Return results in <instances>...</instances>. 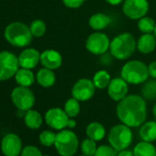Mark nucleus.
I'll list each match as a JSON object with an SVG mask.
<instances>
[{
	"label": "nucleus",
	"mask_w": 156,
	"mask_h": 156,
	"mask_svg": "<svg viewBox=\"0 0 156 156\" xmlns=\"http://www.w3.org/2000/svg\"><path fill=\"white\" fill-rule=\"evenodd\" d=\"M97 141L90 139V138H87L85 140H83L82 143H81V150L82 152L85 155L87 156H94L96 151H97Z\"/></svg>",
	"instance_id": "29"
},
{
	"label": "nucleus",
	"mask_w": 156,
	"mask_h": 156,
	"mask_svg": "<svg viewBox=\"0 0 156 156\" xmlns=\"http://www.w3.org/2000/svg\"><path fill=\"white\" fill-rule=\"evenodd\" d=\"M69 119L70 118L65 113V111L60 108H50L45 113L46 124L50 128L56 129V130H62L67 128Z\"/></svg>",
	"instance_id": "12"
},
{
	"label": "nucleus",
	"mask_w": 156,
	"mask_h": 156,
	"mask_svg": "<svg viewBox=\"0 0 156 156\" xmlns=\"http://www.w3.org/2000/svg\"><path fill=\"white\" fill-rule=\"evenodd\" d=\"M119 151L111 145H101L98 147L94 156H118Z\"/></svg>",
	"instance_id": "32"
},
{
	"label": "nucleus",
	"mask_w": 156,
	"mask_h": 156,
	"mask_svg": "<svg viewBox=\"0 0 156 156\" xmlns=\"http://www.w3.org/2000/svg\"><path fill=\"white\" fill-rule=\"evenodd\" d=\"M19 58L9 51L0 52V81L8 80L19 70Z\"/></svg>",
	"instance_id": "9"
},
{
	"label": "nucleus",
	"mask_w": 156,
	"mask_h": 156,
	"mask_svg": "<svg viewBox=\"0 0 156 156\" xmlns=\"http://www.w3.org/2000/svg\"><path fill=\"white\" fill-rule=\"evenodd\" d=\"M120 75L123 79L130 85H140L148 80L149 71L148 66L139 61L130 60L126 62L121 68Z\"/></svg>",
	"instance_id": "3"
},
{
	"label": "nucleus",
	"mask_w": 156,
	"mask_h": 156,
	"mask_svg": "<svg viewBox=\"0 0 156 156\" xmlns=\"http://www.w3.org/2000/svg\"><path fill=\"white\" fill-rule=\"evenodd\" d=\"M97 87H95L93 80L88 78H81L77 80L72 87V97L80 102H85L91 99L95 93Z\"/></svg>",
	"instance_id": "11"
},
{
	"label": "nucleus",
	"mask_w": 156,
	"mask_h": 156,
	"mask_svg": "<svg viewBox=\"0 0 156 156\" xmlns=\"http://www.w3.org/2000/svg\"><path fill=\"white\" fill-rule=\"evenodd\" d=\"M20 156H43L41 151L33 145H28L22 149Z\"/></svg>",
	"instance_id": "33"
},
{
	"label": "nucleus",
	"mask_w": 156,
	"mask_h": 156,
	"mask_svg": "<svg viewBox=\"0 0 156 156\" xmlns=\"http://www.w3.org/2000/svg\"><path fill=\"white\" fill-rule=\"evenodd\" d=\"M18 58L20 67L31 70L41 62V53L36 49L29 48L24 50Z\"/></svg>",
	"instance_id": "15"
},
{
	"label": "nucleus",
	"mask_w": 156,
	"mask_h": 156,
	"mask_svg": "<svg viewBox=\"0 0 156 156\" xmlns=\"http://www.w3.org/2000/svg\"><path fill=\"white\" fill-rule=\"evenodd\" d=\"M80 156H87V155H85V154H83V155H80Z\"/></svg>",
	"instance_id": "41"
},
{
	"label": "nucleus",
	"mask_w": 156,
	"mask_h": 156,
	"mask_svg": "<svg viewBox=\"0 0 156 156\" xmlns=\"http://www.w3.org/2000/svg\"><path fill=\"white\" fill-rule=\"evenodd\" d=\"M155 24H156V22L154 21L153 19L145 16V17L138 20L137 27H138V30L142 34L153 33V30H154V28H155Z\"/></svg>",
	"instance_id": "28"
},
{
	"label": "nucleus",
	"mask_w": 156,
	"mask_h": 156,
	"mask_svg": "<svg viewBox=\"0 0 156 156\" xmlns=\"http://www.w3.org/2000/svg\"><path fill=\"white\" fill-rule=\"evenodd\" d=\"M43 156H49V155H43Z\"/></svg>",
	"instance_id": "42"
},
{
	"label": "nucleus",
	"mask_w": 156,
	"mask_h": 156,
	"mask_svg": "<svg viewBox=\"0 0 156 156\" xmlns=\"http://www.w3.org/2000/svg\"><path fill=\"white\" fill-rule=\"evenodd\" d=\"M79 146L77 135L71 129H62L56 133L54 147L61 156H73Z\"/></svg>",
	"instance_id": "5"
},
{
	"label": "nucleus",
	"mask_w": 156,
	"mask_h": 156,
	"mask_svg": "<svg viewBox=\"0 0 156 156\" xmlns=\"http://www.w3.org/2000/svg\"><path fill=\"white\" fill-rule=\"evenodd\" d=\"M133 140L132 130L130 127L121 123L113 126L108 135V140L109 145H111L118 151L128 149Z\"/></svg>",
	"instance_id": "6"
},
{
	"label": "nucleus",
	"mask_w": 156,
	"mask_h": 156,
	"mask_svg": "<svg viewBox=\"0 0 156 156\" xmlns=\"http://www.w3.org/2000/svg\"><path fill=\"white\" fill-rule=\"evenodd\" d=\"M63 110L65 111V113L68 115L69 118L74 119L80 113V110H81L80 101H78L77 99H75L74 98L72 97L65 102Z\"/></svg>",
	"instance_id": "26"
},
{
	"label": "nucleus",
	"mask_w": 156,
	"mask_h": 156,
	"mask_svg": "<svg viewBox=\"0 0 156 156\" xmlns=\"http://www.w3.org/2000/svg\"><path fill=\"white\" fill-rule=\"evenodd\" d=\"M140 137L142 140L152 142L156 140V121L144 122L140 129Z\"/></svg>",
	"instance_id": "22"
},
{
	"label": "nucleus",
	"mask_w": 156,
	"mask_h": 156,
	"mask_svg": "<svg viewBox=\"0 0 156 156\" xmlns=\"http://www.w3.org/2000/svg\"><path fill=\"white\" fill-rule=\"evenodd\" d=\"M40 142L46 147H51L54 145L56 140V133L51 130H43L39 136Z\"/></svg>",
	"instance_id": "31"
},
{
	"label": "nucleus",
	"mask_w": 156,
	"mask_h": 156,
	"mask_svg": "<svg viewBox=\"0 0 156 156\" xmlns=\"http://www.w3.org/2000/svg\"><path fill=\"white\" fill-rule=\"evenodd\" d=\"M110 22H111L110 18L107 14H104V13L93 14L88 20V24L90 28L97 31L105 30L106 28L109 26Z\"/></svg>",
	"instance_id": "19"
},
{
	"label": "nucleus",
	"mask_w": 156,
	"mask_h": 156,
	"mask_svg": "<svg viewBox=\"0 0 156 156\" xmlns=\"http://www.w3.org/2000/svg\"><path fill=\"white\" fill-rule=\"evenodd\" d=\"M63 5L68 9H79L84 5L86 0H62Z\"/></svg>",
	"instance_id": "34"
},
{
	"label": "nucleus",
	"mask_w": 156,
	"mask_h": 156,
	"mask_svg": "<svg viewBox=\"0 0 156 156\" xmlns=\"http://www.w3.org/2000/svg\"><path fill=\"white\" fill-rule=\"evenodd\" d=\"M153 35H154L155 38H156V24H155V28H154V30H153Z\"/></svg>",
	"instance_id": "40"
},
{
	"label": "nucleus",
	"mask_w": 156,
	"mask_h": 156,
	"mask_svg": "<svg viewBox=\"0 0 156 156\" xmlns=\"http://www.w3.org/2000/svg\"><path fill=\"white\" fill-rule=\"evenodd\" d=\"M111 76L109 74V73L106 70H99L98 71L94 77H93V83L95 85V87L98 89H104L107 88L108 86L109 85L110 81H111Z\"/></svg>",
	"instance_id": "25"
},
{
	"label": "nucleus",
	"mask_w": 156,
	"mask_h": 156,
	"mask_svg": "<svg viewBox=\"0 0 156 156\" xmlns=\"http://www.w3.org/2000/svg\"><path fill=\"white\" fill-rule=\"evenodd\" d=\"M135 156H156V147L149 141H140L133 149Z\"/></svg>",
	"instance_id": "23"
},
{
	"label": "nucleus",
	"mask_w": 156,
	"mask_h": 156,
	"mask_svg": "<svg viewBox=\"0 0 156 156\" xmlns=\"http://www.w3.org/2000/svg\"><path fill=\"white\" fill-rule=\"evenodd\" d=\"M87 136L96 141L102 140L106 135V129L103 124L94 121L89 123L86 129Z\"/></svg>",
	"instance_id": "20"
},
{
	"label": "nucleus",
	"mask_w": 156,
	"mask_h": 156,
	"mask_svg": "<svg viewBox=\"0 0 156 156\" xmlns=\"http://www.w3.org/2000/svg\"><path fill=\"white\" fill-rule=\"evenodd\" d=\"M41 63L45 68L56 70L61 67L62 63V57L61 53L55 50H45L41 53Z\"/></svg>",
	"instance_id": "16"
},
{
	"label": "nucleus",
	"mask_w": 156,
	"mask_h": 156,
	"mask_svg": "<svg viewBox=\"0 0 156 156\" xmlns=\"http://www.w3.org/2000/svg\"><path fill=\"white\" fill-rule=\"evenodd\" d=\"M124 0H106V2L108 3L111 6H118L121 3H123Z\"/></svg>",
	"instance_id": "37"
},
{
	"label": "nucleus",
	"mask_w": 156,
	"mask_h": 156,
	"mask_svg": "<svg viewBox=\"0 0 156 156\" xmlns=\"http://www.w3.org/2000/svg\"><path fill=\"white\" fill-rule=\"evenodd\" d=\"M30 29L32 36L40 38V37L43 36L46 32V24L43 20H36L31 22Z\"/></svg>",
	"instance_id": "30"
},
{
	"label": "nucleus",
	"mask_w": 156,
	"mask_h": 156,
	"mask_svg": "<svg viewBox=\"0 0 156 156\" xmlns=\"http://www.w3.org/2000/svg\"><path fill=\"white\" fill-rule=\"evenodd\" d=\"M148 71H149V75L152 79H156V61L151 62L148 65Z\"/></svg>",
	"instance_id": "35"
},
{
	"label": "nucleus",
	"mask_w": 156,
	"mask_h": 156,
	"mask_svg": "<svg viewBox=\"0 0 156 156\" xmlns=\"http://www.w3.org/2000/svg\"><path fill=\"white\" fill-rule=\"evenodd\" d=\"M11 99L18 109L28 111L35 104V96L33 92L25 87H18L11 93Z\"/></svg>",
	"instance_id": "8"
},
{
	"label": "nucleus",
	"mask_w": 156,
	"mask_h": 156,
	"mask_svg": "<svg viewBox=\"0 0 156 156\" xmlns=\"http://www.w3.org/2000/svg\"><path fill=\"white\" fill-rule=\"evenodd\" d=\"M141 89L142 98L145 100H153L156 98V79L147 80L143 83Z\"/></svg>",
	"instance_id": "27"
},
{
	"label": "nucleus",
	"mask_w": 156,
	"mask_h": 156,
	"mask_svg": "<svg viewBox=\"0 0 156 156\" xmlns=\"http://www.w3.org/2000/svg\"><path fill=\"white\" fill-rule=\"evenodd\" d=\"M148 0H124L122 11L130 20H140L145 17L149 11Z\"/></svg>",
	"instance_id": "10"
},
{
	"label": "nucleus",
	"mask_w": 156,
	"mask_h": 156,
	"mask_svg": "<svg viewBox=\"0 0 156 156\" xmlns=\"http://www.w3.org/2000/svg\"><path fill=\"white\" fill-rule=\"evenodd\" d=\"M137 49V41L129 32H123L112 39L110 41L109 51L118 60L129 59Z\"/></svg>",
	"instance_id": "2"
},
{
	"label": "nucleus",
	"mask_w": 156,
	"mask_h": 156,
	"mask_svg": "<svg viewBox=\"0 0 156 156\" xmlns=\"http://www.w3.org/2000/svg\"><path fill=\"white\" fill-rule=\"evenodd\" d=\"M36 80L42 87H51L55 84L56 76L53 70L48 68H41L36 74Z\"/></svg>",
	"instance_id": "18"
},
{
	"label": "nucleus",
	"mask_w": 156,
	"mask_h": 156,
	"mask_svg": "<svg viewBox=\"0 0 156 156\" xmlns=\"http://www.w3.org/2000/svg\"><path fill=\"white\" fill-rule=\"evenodd\" d=\"M108 95V97L116 101L119 102L123 98H125L128 96L129 92V84L120 77H115L112 78L109 85L107 87Z\"/></svg>",
	"instance_id": "14"
},
{
	"label": "nucleus",
	"mask_w": 156,
	"mask_h": 156,
	"mask_svg": "<svg viewBox=\"0 0 156 156\" xmlns=\"http://www.w3.org/2000/svg\"><path fill=\"white\" fill-rule=\"evenodd\" d=\"M76 127V121L73 119V118H70L68 120V124H67V128L69 129H73Z\"/></svg>",
	"instance_id": "38"
},
{
	"label": "nucleus",
	"mask_w": 156,
	"mask_h": 156,
	"mask_svg": "<svg viewBox=\"0 0 156 156\" xmlns=\"http://www.w3.org/2000/svg\"><path fill=\"white\" fill-rule=\"evenodd\" d=\"M5 38L16 47H26L31 42L32 34L30 29L22 22H12L5 30Z\"/></svg>",
	"instance_id": "4"
},
{
	"label": "nucleus",
	"mask_w": 156,
	"mask_h": 156,
	"mask_svg": "<svg viewBox=\"0 0 156 156\" xmlns=\"http://www.w3.org/2000/svg\"><path fill=\"white\" fill-rule=\"evenodd\" d=\"M152 114L154 115V117L156 118V103L153 105V107H152Z\"/></svg>",
	"instance_id": "39"
},
{
	"label": "nucleus",
	"mask_w": 156,
	"mask_h": 156,
	"mask_svg": "<svg viewBox=\"0 0 156 156\" xmlns=\"http://www.w3.org/2000/svg\"><path fill=\"white\" fill-rule=\"evenodd\" d=\"M118 156H135V155L133 153V151H129V150L126 149V150L119 151Z\"/></svg>",
	"instance_id": "36"
},
{
	"label": "nucleus",
	"mask_w": 156,
	"mask_h": 156,
	"mask_svg": "<svg viewBox=\"0 0 156 156\" xmlns=\"http://www.w3.org/2000/svg\"><path fill=\"white\" fill-rule=\"evenodd\" d=\"M15 78H16V82L18 83L19 86L25 87H29L32 86L35 81V76L34 73L31 72V70L22 67L18 70V72L15 74Z\"/></svg>",
	"instance_id": "21"
},
{
	"label": "nucleus",
	"mask_w": 156,
	"mask_h": 156,
	"mask_svg": "<svg viewBox=\"0 0 156 156\" xmlns=\"http://www.w3.org/2000/svg\"><path fill=\"white\" fill-rule=\"evenodd\" d=\"M116 113L121 123L130 128L141 126L147 117L146 100L139 95H128L118 102Z\"/></svg>",
	"instance_id": "1"
},
{
	"label": "nucleus",
	"mask_w": 156,
	"mask_h": 156,
	"mask_svg": "<svg viewBox=\"0 0 156 156\" xmlns=\"http://www.w3.org/2000/svg\"><path fill=\"white\" fill-rule=\"evenodd\" d=\"M42 121H43L42 117L37 110L30 109L26 111V114L24 117V122L28 128L31 129H37L41 128Z\"/></svg>",
	"instance_id": "24"
},
{
	"label": "nucleus",
	"mask_w": 156,
	"mask_h": 156,
	"mask_svg": "<svg viewBox=\"0 0 156 156\" xmlns=\"http://www.w3.org/2000/svg\"><path fill=\"white\" fill-rule=\"evenodd\" d=\"M156 48V38L153 33H146L140 36L137 41V50L142 54H149Z\"/></svg>",
	"instance_id": "17"
},
{
	"label": "nucleus",
	"mask_w": 156,
	"mask_h": 156,
	"mask_svg": "<svg viewBox=\"0 0 156 156\" xmlns=\"http://www.w3.org/2000/svg\"><path fill=\"white\" fill-rule=\"evenodd\" d=\"M1 151L5 156H20L22 151V140L15 133H8L1 140Z\"/></svg>",
	"instance_id": "13"
},
{
	"label": "nucleus",
	"mask_w": 156,
	"mask_h": 156,
	"mask_svg": "<svg viewBox=\"0 0 156 156\" xmlns=\"http://www.w3.org/2000/svg\"><path fill=\"white\" fill-rule=\"evenodd\" d=\"M110 40L108 36L101 31L90 34L86 41L87 50L94 55H102L109 50Z\"/></svg>",
	"instance_id": "7"
}]
</instances>
